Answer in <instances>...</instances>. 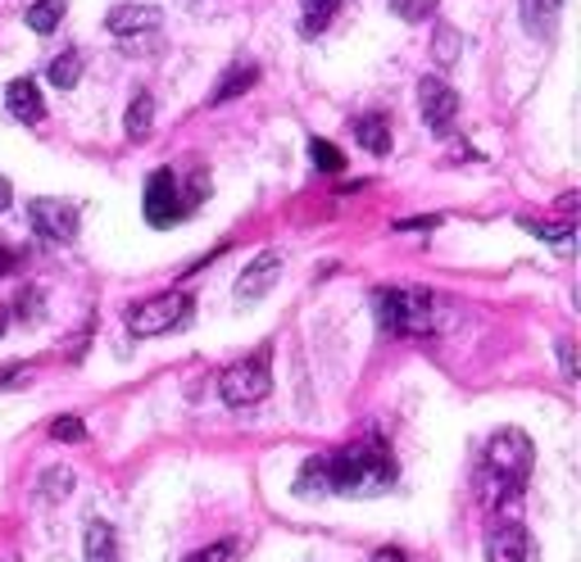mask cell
Listing matches in <instances>:
<instances>
[{
	"label": "cell",
	"instance_id": "cell-12",
	"mask_svg": "<svg viewBox=\"0 0 581 562\" xmlns=\"http://www.w3.org/2000/svg\"><path fill=\"white\" fill-rule=\"evenodd\" d=\"M5 110H10L18 123H41V118H46V100H41L37 82H33V78H14V82L5 87Z\"/></svg>",
	"mask_w": 581,
	"mask_h": 562
},
{
	"label": "cell",
	"instance_id": "cell-7",
	"mask_svg": "<svg viewBox=\"0 0 581 562\" xmlns=\"http://www.w3.org/2000/svg\"><path fill=\"white\" fill-rule=\"evenodd\" d=\"M28 222L37 227V237L50 245H68L78 237V209L68 200H33L28 204Z\"/></svg>",
	"mask_w": 581,
	"mask_h": 562
},
{
	"label": "cell",
	"instance_id": "cell-6",
	"mask_svg": "<svg viewBox=\"0 0 581 562\" xmlns=\"http://www.w3.org/2000/svg\"><path fill=\"white\" fill-rule=\"evenodd\" d=\"M191 309H195V299L182 295V291L155 295V299L132 304V309H128V331L137 341L141 336H164V331H178L182 322H191Z\"/></svg>",
	"mask_w": 581,
	"mask_h": 562
},
{
	"label": "cell",
	"instance_id": "cell-5",
	"mask_svg": "<svg viewBox=\"0 0 581 562\" xmlns=\"http://www.w3.org/2000/svg\"><path fill=\"white\" fill-rule=\"evenodd\" d=\"M268 391H273V349L268 345H260L250 359L232 363L218 376V395H223V404H232V408L260 404Z\"/></svg>",
	"mask_w": 581,
	"mask_h": 562
},
{
	"label": "cell",
	"instance_id": "cell-16",
	"mask_svg": "<svg viewBox=\"0 0 581 562\" xmlns=\"http://www.w3.org/2000/svg\"><path fill=\"white\" fill-rule=\"evenodd\" d=\"M355 137H359V145L368 150V155H391V127H387L382 114L355 118Z\"/></svg>",
	"mask_w": 581,
	"mask_h": 562
},
{
	"label": "cell",
	"instance_id": "cell-17",
	"mask_svg": "<svg viewBox=\"0 0 581 562\" xmlns=\"http://www.w3.org/2000/svg\"><path fill=\"white\" fill-rule=\"evenodd\" d=\"M341 0H300V37H318L327 33V23L337 18Z\"/></svg>",
	"mask_w": 581,
	"mask_h": 562
},
{
	"label": "cell",
	"instance_id": "cell-8",
	"mask_svg": "<svg viewBox=\"0 0 581 562\" xmlns=\"http://www.w3.org/2000/svg\"><path fill=\"white\" fill-rule=\"evenodd\" d=\"M487 562H541L532 531L522 522H495L487 531Z\"/></svg>",
	"mask_w": 581,
	"mask_h": 562
},
{
	"label": "cell",
	"instance_id": "cell-28",
	"mask_svg": "<svg viewBox=\"0 0 581 562\" xmlns=\"http://www.w3.org/2000/svg\"><path fill=\"white\" fill-rule=\"evenodd\" d=\"M10 268H14V250H10V245H0V277H5Z\"/></svg>",
	"mask_w": 581,
	"mask_h": 562
},
{
	"label": "cell",
	"instance_id": "cell-10",
	"mask_svg": "<svg viewBox=\"0 0 581 562\" xmlns=\"http://www.w3.org/2000/svg\"><path fill=\"white\" fill-rule=\"evenodd\" d=\"M277 277H282V254L264 250L260 259H250L245 272L237 277V299H264L277 286Z\"/></svg>",
	"mask_w": 581,
	"mask_h": 562
},
{
	"label": "cell",
	"instance_id": "cell-29",
	"mask_svg": "<svg viewBox=\"0 0 581 562\" xmlns=\"http://www.w3.org/2000/svg\"><path fill=\"white\" fill-rule=\"evenodd\" d=\"M372 562H404V553H400V549H377Z\"/></svg>",
	"mask_w": 581,
	"mask_h": 562
},
{
	"label": "cell",
	"instance_id": "cell-1",
	"mask_svg": "<svg viewBox=\"0 0 581 562\" xmlns=\"http://www.w3.org/2000/svg\"><path fill=\"white\" fill-rule=\"evenodd\" d=\"M400 481V468L382 440H355V445H341L332 454H318L310 458L295 476V490L314 499V495H350V499H364V495H387L391 485Z\"/></svg>",
	"mask_w": 581,
	"mask_h": 562
},
{
	"label": "cell",
	"instance_id": "cell-30",
	"mask_svg": "<svg viewBox=\"0 0 581 562\" xmlns=\"http://www.w3.org/2000/svg\"><path fill=\"white\" fill-rule=\"evenodd\" d=\"M5 327H10V314H5V309H0V336H5Z\"/></svg>",
	"mask_w": 581,
	"mask_h": 562
},
{
	"label": "cell",
	"instance_id": "cell-3",
	"mask_svg": "<svg viewBox=\"0 0 581 562\" xmlns=\"http://www.w3.org/2000/svg\"><path fill=\"white\" fill-rule=\"evenodd\" d=\"M205 191H210V177H205V168H200V164L150 173L146 195H141L146 222H150V227H178L182 218H191V214L200 209Z\"/></svg>",
	"mask_w": 581,
	"mask_h": 562
},
{
	"label": "cell",
	"instance_id": "cell-11",
	"mask_svg": "<svg viewBox=\"0 0 581 562\" xmlns=\"http://www.w3.org/2000/svg\"><path fill=\"white\" fill-rule=\"evenodd\" d=\"M160 10L155 5H114L110 18H105V28L114 37H137V33H155L160 28Z\"/></svg>",
	"mask_w": 581,
	"mask_h": 562
},
{
	"label": "cell",
	"instance_id": "cell-15",
	"mask_svg": "<svg viewBox=\"0 0 581 562\" xmlns=\"http://www.w3.org/2000/svg\"><path fill=\"white\" fill-rule=\"evenodd\" d=\"M255 82H260V68H255V64H245V60H237V64L218 78V87L210 91V105H223V100H237L241 91H250Z\"/></svg>",
	"mask_w": 581,
	"mask_h": 562
},
{
	"label": "cell",
	"instance_id": "cell-26",
	"mask_svg": "<svg viewBox=\"0 0 581 562\" xmlns=\"http://www.w3.org/2000/svg\"><path fill=\"white\" fill-rule=\"evenodd\" d=\"M559 359H564V376H577V359H572V341H559Z\"/></svg>",
	"mask_w": 581,
	"mask_h": 562
},
{
	"label": "cell",
	"instance_id": "cell-27",
	"mask_svg": "<svg viewBox=\"0 0 581 562\" xmlns=\"http://www.w3.org/2000/svg\"><path fill=\"white\" fill-rule=\"evenodd\" d=\"M14 204V187H10V177H0V214H5Z\"/></svg>",
	"mask_w": 581,
	"mask_h": 562
},
{
	"label": "cell",
	"instance_id": "cell-21",
	"mask_svg": "<svg viewBox=\"0 0 581 562\" xmlns=\"http://www.w3.org/2000/svg\"><path fill=\"white\" fill-rule=\"evenodd\" d=\"M310 159H314V168H318V173H332V177H337V173H345V155H341V150H337L332 141H323V137H314V141H310Z\"/></svg>",
	"mask_w": 581,
	"mask_h": 562
},
{
	"label": "cell",
	"instance_id": "cell-20",
	"mask_svg": "<svg viewBox=\"0 0 581 562\" xmlns=\"http://www.w3.org/2000/svg\"><path fill=\"white\" fill-rule=\"evenodd\" d=\"M50 82H55L60 91H73L83 82V55L78 50H64V55L50 60Z\"/></svg>",
	"mask_w": 581,
	"mask_h": 562
},
{
	"label": "cell",
	"instance_id": "cell-18",
	"mask_svg": "<svg viewBox=\"0 0 581 562\" xmlns=\"http://www.w3.org/2000/svg\"><path fill=\"white\" fill-rule=\"evenodd\" d=\"M150 123H155V95L141 91L132 105H128V118H123V127H128V141H146L150 137Z\"/></svg>",
	"mask_w": 581,
	"mask_h": 562
},
{
	"label": "cell",
	"instance_id": "cell-19",
	"mask_svg": "<svg viewBox=\"0 0 581 562\" xmlns=\"http://www.w3.org/2000/svg\"><path fill=\"white\" fill-rule=\"evenodd\" d=\"M64 10H68V0H37V5H28V14H23V18H28V28L33 33H55L60 28V18H64Z\"/></svg>",
	"mask_w": 581,
	"mask_h": 562
},
{
	"label": "cell",
	"instance_id": "cell-24",
	"mask_svg": "<svg viewBox=\"0 0 581 562\" xmlns=\"http://www.w3.org/2000/svg\"><path fill=\"white\" fill-rule=\"evenodd\" d=\"M232 558H237V545H232V540H218V545H210V549L191 553L187 562H232Z\"/></svg>",
	"mask_w": 581,
	"mask_h": 562
},
{
	"label": "cell",
	"instance_id": "cell-23",
	"mask_svg": "<svg viewBox=\"0 0 581 562\" xmlns=\"http://www.w3.org/2000/svg\"><path fill=\"white\" fill-rule=\"evenodd\" d=\"M432 50H437V60H441V64H454V60H459V50H464V37L454 33V28H437Z\"/></svg>",
	"mask_w": 581,
	"mask_h": 562
},
{
	"label": "cell",
	"instance_id": "cell-22",
	"mask_svg": "<svg viewBox=\"0 0 581 562\" xmlns=\"http://www.w3.org/2000/svg\"><path fill=\"white\" fill-rule=\"evenodd\" d=\"M441 0H391V14L404 18V23H422V18H432L437 14Z\"/></svg>",
	"mask_w": 581,
	"mask_h": 562
},
{
	"label": "cell",
	"instance_id": "cell-2",
	"mask_svg": "<svg viewBox=\"0 0 581 562\" xmlns=\"http://www.w3.org/2000/svg\"><path fill=\"white\" fill-rule=\"evenodd\" d=\"M532 440L522 436L518 426H504L487 440V454H482V499L491 508H504L522 495L527 476H532Z\"/></svg>",
	"mask_w": 581,
	"mask_h": 562
},
{
	"label": "cell",
	"instance_id": "cell-14",
	"mask_svg": "<svg viewBox=\"0 0 581 562\" xmlns=\"http://www.w3.org/2000/svg\"><path fill=\"white\" fill-rule=\"evenodd\" d=\"M83 553H87V562H123V553H118V535H114V526L110 522H87V540H83Z\"/></svg>",
	"mask_w": 581,
	"mask_h": 562
},
{
	"label": "cell",
	"instance_id": "cell-13",
	"mask_svg": "<svg viewBox=\"0 0 581 562\" xmlns=\"http://www.w3.org/2000/svg\"><path fill=\"white\" fill-rule=\"evenodd\" d=\"M564 14V0H522V28L532 37H554Z\"/></svg>",
	"mask_w": 581,
	"mask_h": 562
},
{
	"label": "cell",
	"instance_id": "cell-9",
	"mask_svg": "<svg viewBox=\"0 0 581 562\" xmlns=\"http://www.w3.org/2000/svg\"><path fill=\"white\" fill-rule=\"evenodd\" d=\"M418 110H422V123L432 127V132H450L454 114H459V95H454V87L441 78H422L418 82Z\"/></svg>",
	"mask_w": 581,
	"mask_h": 562
},
{
	"label": "cell",
	"instance_id": "cell-25",
	"mask_svg": "<svg viewBox=\"0 0 581 562\" xmlns=\"http://www.w3.org/2000/svg\"><path fill=\"white\" fill-rule=\"evenodd\" d=\"M50 436H55V440H83L87 426H83V418H60L55 426H50Z\"/></svg>",
	"mask_w": 581,
	"mask_h": 562
},
{
	"label": "cell",
	"instance_id": "cell-4",
	"mask_svg": "<svg viewBox=\"0 0 581 562\" xmlns=\"http://www.w3.org/2000/svg\"><path fill=\"white\" fill-rule=\"evenodd\" d=\"M372 309L387 336H432L437 331V295L422 286H382L372 295Z\"/></svg>",
	"mask_w": 581,
	"mask_h": 562
}]
</instances>
